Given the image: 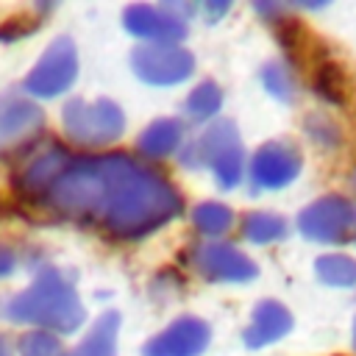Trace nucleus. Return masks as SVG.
Returning a JSON list of instances; mask_svg holds the SVG:
<instances>
[{
    "label": "nucleus",
    "instance_id": "f257e3e1",
    "mask_svg": "<svg viewBox=\"0 0 356 356\" xmlns=\"http://www.w3.org/2000/svg\"><path fill=\"white\" fill-rule=\"evenodd\" d=\"M64 217L95 222L114 239H139L181 214V192L128 153L72 159L42 197Z\"/></svg>",
    "mask_w": 356,
    "mask_h": 356
},
{
    "label": "nucleus",
    "instance_id": "f03ea898",
    "mask_svg": "<svg viewBox=\"0 0 356 356\" xmlns=\"http://www.w3.org/2000/svg\"><path fill=\"white\" fill-rule=\"evenodd\" d=\"M0 317L36 325V331L72 334L83 325L86 312L75 286L56 267H42L28 289L0 298Z\"/></svg>",
    "mask_w": 356,
    "mask_h": 356
},
{
    "label": "nucleus",
    "instance_id": "7ed1b4c3",
    "mask_svg": "<svg viewBox=\"0 0 356 356\" xmlns=\"http://www.w3.org/2000/svg\"><path fill=\"white\" fill-rule=\"evenodd\" d=\"M184 161L189 167H209L214 172L217 186L234 189L245 175V147L239 142V131L231 120L211 122L186 150Z\"/></svg>",
    "mask_w": 356,
    "mask_h": 356
},
{
    "label": "nucleus",
    "instance_id": "20e7f679",
    "mask_svg": "<svg viewBox=\"0 0 356 356\" xmlns=\"http://www.w3.org/2000/svg\"><path fill=\"white\" fill-rule=\"evenodd\" d=\"M61 125L72 142L83 147H100L125 134V114L108 97H97L92 103L75 97L61 108Z\"/></svg>",
    "mask_w": 356,
    "mask_h": 356
},
{
    "label": "nucleus",
    "instance_id": "39448f33",
    "mask_svg": "<svg viewBox=\"0 0 356 356\" xmlns=\"http://www.w3.org/2000/svg\"><path fill=\"white\" fill-rule=\"evenodd\" d=\"M303 239L317 245H337L356 231V206L345 195H323L303 206L295 220Z\"/></svg>",
    "mask_w": 356,
    "mask_h": 356
},
{
    "label": "nucleus",
    "instance_id": "423d86ee",
    "mask_svg": "<svg viewBox=\"0 0 356 356\" xmlns=\"http://www.w3.org/2000/svg\"><path fill=\"white\" fill-rule=\"evenodd\" d=\"M78 75V50L70 36H58L39 56L36 67L22 81V89L33 97H58L75 83Z\"/></svg>",
    "mask_w": 356,
    "mask_h": 356
},
{
    "label": "nucleus",
    "instance_id": "0eeeda50",
    "mask_svg": "<svg viewBox=\"0 0 356 356\" xmlns=\"http://www.w3.org/2000/svg\"><path fill=\"white\" fill-rule=\"evenodd\" d=\"M131 70L150 86H178L192 78L195 56L181 44H139L131 53Z\"/></svg>",
    "mask_w": 356,
    "mask_h": 356
},
{
    "label": "nucleus",
    "instance_id": "6e6552de",
    "mask_svg": "<svg viewBox=\"0 0 356 356\" xmlns=\"http://www.w3.org/2000/svg\"><path fill=\"white\" fill-rule=\"evenodd\" d=\"M303 170V156L289 139H270L250 156V181L256 189H284Z\"/></svg>",
    "mask_w": 356,
    "mask_h": 356
},
{
    "label": "nucleus",
    "instance_id": "1a4fd4ad",
    "mask_svg": "<svg viewBox=\"0 0 356 356\" xmlns=\"http://www.w3.org/2000/svg\"><path fill=\"white\" fill-rule=\"evenodd\" d=\"M195 270L217 284H245L259 275L256 261L231 242H203L192 250Z\"/></svg>",
    "mask_w": 356,
    "mask_h": 356
},
{
    "label": "nucleus",
    "instance_id": "9d476101",
    "mask_svg": "<svg viewBox=\"0 0 356 356\" xmlns=\"http://www.w3.org/2000/svg\"><path fill=\"white\" fill-rule=\"evenodd\" d=\"M122 28L131 36L145 39L150 44H178L186 36V19L184 17L172 14L170 8H156V6H145V3L125 6Z\"/></svg>",
    "mask_w": 356,
    "mask_h": 356
},
{
    "label": "nucleus",
    "instance_id": "9b49d317",
    "mask_svg": "<svg viewBox=\"0 0 356 356\" xmlns=\"http://www.w3.org/2000/svg\"><path fill=\"white\" fill-rule=\"evenodd\" d=\"M211 328L200 317H178L164 331L150 337L142 356H200L209 348Z\"/></svg>",
    "mask_w": 356,
    "mask_h": 356
},
{
    "label": "nucleus",
    "instance_id": "f8f14e48",
    "mask_svg": "<svg viewBox=\"0 0 356 356\" xmlns=\"http://www.w3.org/2000/svg\"><path fill=\"white\" fill-rule=\"evenodd\" d=\"M295 320H292V312L275 300V298H264L253 306L250 312V323L248 328L242 331V342L245 348L250 350H259V348H267L278 339H284L289 331H292Z\"/></svg>",
    "mask_w": 356,
    "mask_h": 356
},
{
    "label": "nucleus",
    "instance_id": "ddd939ff",
    "mask_svg": "<svg viewBox=\"0 0 356 356\" xmlns=\"http://www.w3.org/2000/svg\"><path fill=\"white\" fill-rule=\"evenodd\" d=\"M70 153L61 147V145H50L47 150H42L17 178V189L19 195L25 197H33V200H42L44 192L53 186V181L64 172V167L70 164Z\"/></svg>",
    "mask_w": 356,
    "mask_h": 356
},
{
    "label": "nucleus",
    "instance_id": "4468645a",
    "mask_svg": "<svg viewBox=\"0 0 356 356\" xmlns=\"http://www.w3.org/2000/svg\"><path fill=\"white\" fill-rule=\"evenodd\" d=\"M44 125V111L22 97H3L0 100V139H19Z\"/></svg>",
    "mask_w": 356,
    "mask_h": 356
},
{
    "label": "nucleus",
    "instance_id": "2eb2a0df",
    "mask_svg": "<svg viewBox=\"0 0 356 356\" xmlns=\"http://www.w3.org/2000/svg\"><path fill=\"white\" fill-rule=\"evenodd\" d=\"M184 139V125L181 120L175 117H159L153 120L136 139V147L139 153H145L147 159H164V156H172L178 150Z\"/></svg>",
    "mask_w": 356,
    "mask_h": 356
},
{
    "label": "nucleus",
    "instance_id": "dca6fc26",
    "mask_svg": "<svg viewBox=\"0 0 356 356\" xmlns=\"http://www.w3.org/2000/svg\"><path fill=\"white\" fill-rule=\"evenodd\" d=\"M117 331H120V314L117 312H103L89 334L64 356H117Z\"/></svg>",
    "mask_w": 356,
    "mask_h": 356
},
{
    "label": "nucleus",
    "instance_id": "f3484780",
    "mask_svg": "<svg viewBox=\"0 0 356 356\" xmlns=\"http://www.w3.org/2000/svg\"><path fill=\"white\" fill-rule=\"evenodd\" d=\"M314 275L325 286L350 289L356 286V259L350 253H320L314 259Z\"/></svg>",
    "mask_w": 356,
    "mask_h": 356
},
{
    "label": "nucleus",
    "instance_id": "a211bd4d",
    "mask_svg": "<svg viewBox=\"0 0 356 356\" xmlns=\"http://www.w3.org/2000/svg\"><path fill=\"white\" fill-rule=\"evenodd\" d=\"M289 234V222L275 211H248L242 217V236L253 245H273Z\"/></svg>",
    "mask_w": 356,
    "mask_h": 356
},
{
    "label": "nucleus",
    "instance_id": "6ab92c4d",
    "mask_svg": "<svg viewBox=\"0 0 356 356\" xmlns=\"http://www.w3.org/2000/svg\"><path fill=\"white\" fill-rule=\"evenodd\" d=\"M312 86H314V92L325 103H334V106H342L348 100V92H350V81H348L345 70L339 64H334V61L317 64L314 78H312Z\"/></svg>",
    "mask_w": 356,
    "mask_h": 356
},
{
    "label": "nucleus",
    "instance_id": "aec40b11",
    "mask_svg": "<svg viewBox=\"0 0 356 356\" xmlns=\"http://www.w3.org/2000/svg\"><path fill=\"white\" fill-rule=\"evenodd\" d=\"M192 222L200 234H209V236H220L225 231H231L234 225V209L225 206V203H217V200H203L192 209Z\"/></svg>",
    "mask_w": 356,
    "mask_h": 356
},
{
    "label": "nucleus",
    "instance_id": "412c9836",
    "mask_svg": "<svg viewBox=\"0 0 356 356\" xmlns=\"http://www.w3.org/2000/svg\"><path fill=\"white\" fill-rule=\"evenodd\" d=\"M220 108H222V89H220L214 81H200V83L189 92V97H186V103H184L186 117H189V120H197V122L211 120Z\"/></svg>",
    "mask_w": 356,
    "mask_h": 356
},
{
    "label": "nucleus",
    "instance_id": "4be33fe9",
    "mask_svg": "<svg viewBox=\"0 0 356 356\" xmlns=\"http://www.w3.org/2000/svg\"><path fill=\"white\" fill-rule=\"evenodd\" d=\"M259 78H261V86L267 89V95H273L281 103H289L295 97V92H298L295 75H292V70L284 61H267L261 67Z\"/></svg>",
    "mask_w": 356,
    "mask_h": 356
},
{
    "label": "nucleus",
    "instance_id": "5701e85b",
    "mask_svg": "<svg viewBox=\"0 0 356 356\" xmlns=\"http://www.w3.org/2000/svg\"><path fill=\"white\" fill-rule=\"evenodd\" d=\"M303 125H306V134L323 147H337L342 142V131L328 114H309Z\"/></svg>",
    "mask_w": 356,
    "mask_h": 356
},
{
    "label": "nucleus",
    "instance_id": "b1692460",
    "mask_svg": "<svg viewBox=\"0 0 356 356\" xmlns=\"http://www.w3.org/2000/svg\"><path fill=\"white\" fill-rule=\"evenodd\" d=\"M19 356H61V342L50 331H28L19 339Z\"/></svg>",
    "mask_w": 356,
    "mask_h": 356
},
{
    "label": "nucleus",
    "instance_id": "393cba45",
    "mask_svg": "<svg viewBox=\"0 0 356 356\" xmlns=\"http://www.w3.org/2000/svg\"><path fill=\"white\" fill-rule=\"evenodd\" d=\"M31 31H36V19L31 17H22V19H8L0 25V39L3 42H14L19 36H28Z\"/></svg>",
    "mask_w": 356,
    "mask_h": 356
},
{
    "label": "nucleus",
    "instance_id": "a878e982",
    "mask_svg": "<svg viewBox=\"0 0 356 356\" xmlns=\"http://www.w3.org/2000/svg\"><path fill=\"white\" fill-rule=\"evenodd\" d=\"M228 8H231V3H228V0H217V3H203V6H200V11L206 14V19H209V22H217Z\"/></svg>",
    "mask_w": 356,
    "mask_h": 356
},
{
    "label": "nucleus",
    "instance_id": "bb28decb",
    "mask_svg": "<svg viewBox=\"0 0 356 356\" xmlns=\"http://www.w3.org/2000/svg\"><path fill=\"white\" fill-rule=\"evenodd\" d=\"M14 267H17V253H14L11 248L0 245V278L11 275V273H14Z\"/></svg>",
    "mask_w": 356,
    "mask_h": 356
},
{
    "label": "nucleus",
    "instance_id": "cd10ccee",
    "mask_svg": "<svg viewBox=\"0 0 356 356\" xmlns=\"http://www.w3.org/2000/svg\"><path fill=\"white\" fill-rule=\"evenodd\" d=\"M0 356H14V353H11V345H8V339H6L3 334H0Z\"/></svg>",
    "mask_w": 356,
    "mask_h": 356
},
{
    "label": "nucleus",
    "instance_id": "c85d7f7f",
    "mask_svg": "<svg viewBox=\"0 0 356 356\" xmlns=\"http://www.w3.org/2000/svg\"><path fill=\"white\" fill-rule=\"evenodd\" d=\"M353 348H356V317H353Z\"/></svg>",
    "mask_w": 356,
    "mask_h": 356
},
{
    "label": "nucleus",
    "instance_id": "c756f323",
    "mask_svg": "<svg viewBox=\"0 0 356 356\" xmlns=\"http://www.w3.org/2000/svg\"><path fill=\"white\" fill-rule=\"evenodd\" d=\"M353 184H356V172H353Z\"/></svg>",
    "mask_w": 356,
    "mask_h": 356
},
{
    "label": "nucleus",
    "instance_id": "7c9ffc66",
    "mask_svg": "<svg viewBox=\"0 0 356 356\" xmlns=\"http://www.w3.org/2000/svg\"><path fill=\"white\" fill-rule=\"evenodd\" d=\"M353 239H356V231H353Z\"/></svg>",
    "mask_w": 356,
    "mask_h": 356
}]
</instances>
